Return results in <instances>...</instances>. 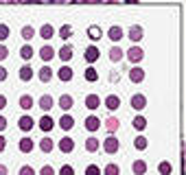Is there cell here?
I'll return each instance as SVG.
<instances>
[{"mask_svg": "<svg viewBox=\"0 0 186 175\" xmlns=\"http://www.w3.org/2000/svg\"><path fill=\"white\" fill-rule=\"evenodd\" d=\"M39 147H42V151H51V149H53V140L51 138H44Z\"/></svg>", "mask_w": 186, "mask_h": 175, "instance_id": "28", "label": "cell"}, {"mask_svg": "<svg viewBox=\"0 0 186 175\" xmlns=\"http://www.w3.org/2000/svg\"><path fill=\"white\" fill-rule=\"evenodd\" d=\"M145 171H147V164H145V162H140V160L134 162V173H136V175H145Z\"/></svg>", "mask_w": 186, "mask_h": 175, "instance_id": "14", "label": "cell"}, {"mask_svg": "<svg viewBox=\"0 0 186 175\" xmlns=\"http://www.w3.org/2000/svg\"><path fill=\"white\" fill-rule=\"evenodd\" d=\"M42 37H46V40L53 37V27H51V24H44V27H42Z\"/></svg>", "mask_w": 186, "mask_h": 175, "instance_id": "26", "label": "cell"}, {"mask_svg": "<svg viewBox=\"0 0 186 175\" xmlns=\"http://www.w3.org/2000/svg\"><path fill=\"white\" fill-rule=\"evenodd\" d=\"M5 125H7V120H5L2 116H0V129H5Z\"/></svg>", "mask_w": 186, "mask_h": 175, "instance_id": "46", "label": "cell"}, {"mask_svg": "<svg viewBox=\"0 0 186 175\" xmlns=\"http://www.w3.org/2000/svg\"><path fill=\"white\" fill-rule=\"evenodd\" d=\"M145 125H147V120H145L143 116H138V118L134 120V127H136V129H145Z\"/></svg>", "mask_w": 186, "mask_h": 175, "instance_id": "29", "label": "cell"}, {"mask_svg": "<svg viewBox=\"0 0 186 175\" xmlns=\"http://www.w3.org/2000/svg\"><path fill=\"white\" fill-rule=\"evenodd\" d=\"M99 125H101V123H99V118H94V116H90V118L85 120V127H88L90 131H94V129H99Z\"/></svg>", "mask_w": 186, "mask_h": 175, "instance_id": "10", "label": "cell"}, {"mask_svg": "<svg viewBox=\"0 0 186 175\" xmlns=\"http://www.w3.org/2000/svg\"><path fill=\"white\" fill-rule=\"evenodd\" d=\"M85 105H88L90 110H97V107H99V96H97V94H90V96L85 98Z\"/></svg>", "mask_w": 186, "mask_h": 175, "instance_id": "7", "label": "cell"}, {"mask_svg": "<svg viewBox=\"0 0 186 175\" xmlns=\"http://www.w3.org/2000/svg\"><path fill=\"white\" fill-rule=\"evenodd\" d=\"M31 77H33V70H31L29 66H24V68H20V79H22V81H29Z\"/></svg>", "mask_w": 186, "mask_h": 175, "instance_id": "11", "label": "cell"}, {"mask_svg": "<svg viewBox=\"0 0 186 175\" xmlns=\"http://www.w3.org/2000/svg\"><path fill=\"white\" fill-rule=\"evenodd\" d=\"M129 79H131L134 83H140V81L145 79V72H143L140 68H131V70H129Z\"/></svg>", "mask_w": 186, "mask_h": 175, "instance_id": "2", "label": "cell"}, {"mask_svg": "<svg viewBox=\"0 0 186 175\" xmlns=\"http://www.w3.org/2000/svg\"><path fill=\"white\" fill-rule=\"evenodd\" d=\"M85 79H88V81H97V79H99L97 70H94V68H88V70H85Z\"/></svg>", "mask_w": 186, "mask_h": 175, "instance_id": "23", "label": "cell"}, {"mask_svg": "<svg viewBox=\"0 0 186 175\" xmlns=\"http://www.w3.org/2000/svg\"><path fill=\"white\" fill-rule=\"evenodd\" d=\"M5 57H7V48L0 46V59H5Z\"/></svg>", "mask_w": 186, "mask_h": 175, "instance_id": "43", "label": "cell"}, {"mask_svg": "<svg viewBox=\"0 0 186 175\" xmlns=\"http://www.w3.org/2000/svg\"><path fill=\"white\" fill-rule=\"evenodd\" d=\"M97 147H99V142H97L94 138H90V140L85 142V149H88V151H97Z\"/></svg>", "mask_w": 186, "mask_h": 175, "instance_id": "31", "label": "cell"}, {"mask_svg": "<svg viewBox=\"0 0 186 175\" xmlns=\"http://www.w3.org/2000/svg\"><path fill=\"white\" fill-rule=\"evenodd\" d=\"M105 105H107L110 110H116V107L121 105V101H118V96H114V94H110V96L105 98Z\"/></svg>", "mask_w": 186, "mask_h": 175, "instance_id": "5", "label": "cell"}, {"mask_svg": "<svg viewBox=\"0 0 186 175\" xmlns=\"http://www.w3.org/2000/svg\"><path fill=\"white\" fill-rule=\"evenodd\" d=\"M105 175H118V166L116 164H107L105 166Z\"/></svg>", "mask_w": 186, "mask_h": 175, "instance_id": "30", "label": "cell"}, {"mask_svg": "<svg viewBox=\"0 0 186 175\" xmlns=\"http://www.w3.org/2000/svg\"><path fill=\"white\" fill-rule=\"evenodd\" d=\"M59 175H75V171H72V166H61V171H59Z\"/></svg>", "mask_w": 186, "mask_h": 175, "instance_id": "37", "label": "cell"}, {"mask_svg": "<svg viewBox=\"0 0 186 175\" xmlns=\"http://www.w3.org/2000/svg\"><path fill=\"white\" fill-rule=\"evenodd\" d=\"M103 147H105V151H107V153H114L116 149H118V140H116L114 136H110V138L103 142Z\"/></svg>", "mask_w": 186, "mask_h": 175, "instance_id": "1", "label": "cell"}, {"mask_svg": "<svg viewBox=\"0 0 186 175\" xmlns=\"http://www.w3.org/2000/svg\"><path fill=\"white\" fill-rule=\"evenodd\" d=\"M59 105H61L64 110H70V107H72V96H68V94H64V96L59 98Z\"/></svg>", "mask_w": 186, "mask_h": 175, "instance_id": "12", "label": "cell"}, {"mask_svg": "<svg viewBox=\"0 0 186 175\" xmlns=\"http://www.w3.org/2000/svg\"><path fill=\"white\" fill-rule=\"evenodd\" d=\"M39 127H42L44 131H48V129H53V118H48V116H44V118L39 120Z\"/></svg>", "mask_w": 186, "mask_h": 175, "instance_id": "15", "label": "cell"}, {"mask_svg": "<svg viewBox=\"0 0 186 175\" xmlns=\"http://www.w3.org/2000/svg\"><path fill=\"white\" fill-rule=\"evenodd\" d=\"M31 105H33V98H31V96H22V98H20V107L29 110Z\"/></svg>", "mask_w": 186, "mask_h": 175, "instance_id": "25", "label": "cell"}, {"mask_svg": "<svg viewBox=\"0 0 186 175\" xmlns=\"http://www.w3.org/2000/svg\"><path fill=\"white\" fill-rule=\"evenodd\" d=\"M5 105H7V98H5V96H0V110H2Z\"/></svg>", "mask_w": 186, "mask_h": 175, "instance_id": "45", "label": "cell"}, {"mask_svg": "<svg viewBox=\"0 0 186 175\" xmlns=\"http://www.w3.org/2000/svg\"><path fill=\"white\" fill-rule=\"evenodd\" d=\"M59 79H61V81H70V79H72V70L68 68V66H64V68L59 70Z\"/></svg>", "mask_w": 186, "mask_h": 175, "instance_id": "8", "label": "cell"}, {"mask_svg": "<svg viewBox=\"0 0 186 175\" xmlns=\"http://www.w3.org/2000/svg\"><path fill=\"white\" fill-rule=\"evenodd\" d=\"M42 175H53V169H51V166H44V169H42Z\"/></svg>", "mask_w": 186, "mask_h": 175, "instance_id": "42", "label": "cell"}, {"mask_svg": "<svg viewBox=\"0 0 186 175\" xmlns=\"http://www.w3.org/2000/svg\"><path fill=\"white\" fill-rule=\"evenodd\" d=\"M97 57H99V51H97L94 46H90L88 51H85V59L88 61H97Z\"/></svg>", "mask_w": 186, "mask_h": 175, "instance_id": "13", "label": "cell"}, {"mask_svg": "<svg viewBox=\"0 0 186 175\" xmlns=\"http://www.w3.org/2000/svg\"><path fill=\"white\" fill-rule=\"evenodd\" d=\"M5 144H7V142H5V138H0V151L5 149Z\"/></svg>", "mask_w": 186, "mask_h": 175, "instance_id": "47", "label": "cell"}, {"mask_svg": "<svg viewBox=\"0 0 186 175\" xmlns=\"http://www.w3.org/2000/svg\"><path fill=\"white\" fill-rule=\"evenodd\" d=\"M129 37H131V40H140V37H143V27H131Z\"/></svg>", "mask_w": 186, "mask_h": 175, "instance_id": "18", "label": "cell"}, {"mask_svg": "<svg viewBox=\"0 0 186 175\" xmlns=\"http://www.w3.org/2000/svg\"><path fill=\"white\" fill-rule=\"evenodd\" d=\"M59 123H61V127H64V129H70V127H72V123H75V120H72L70 116H64V118H61Z\"/></svg>", "mask_w": 186, "mask_h": 175, "instance_id": "27", "label": "cell"}, {"mask_svg": "<svg viewBox=\"0 0 186 175\" xmlns=\"http://www.w3.org/2000/svg\"><path fill=\"white\" fill-rule=\"evenodd\" d=\"M22 37H24V40H31V37H33V29H31V27H24V29H22Z\"/></svg>", "mask_w": 186, "mask_h": 175, "instance_id": "34", "label": "cell"}, {"mask_svg": "<svg viewBox=\"0 0 186 175\" xmlns=\"http://www.w3.org/2000/svg\"><path fill=\"white\" fill-rule=\"evenodd\" d=\"M39 107H42V110H51V107H53V98H51V96H42V98H39Z\"/></svg>", "mask_w": 186, "mask_h": 175, "instance_id": "16", "label": "cell"}, {"mask_svg": "<svg viewBox=\"0 0 186 175\" xmlns=\"http://www.w3.org/2000/svg\"><path fill=\"white\" fill-rule=\"evenodd\" d=\"M51 77H53V72H51V68H48V66H44V68L39 70V79H42V81H48Z\"/></svg>", "mask_w": 186, "mask_h": 175, "instance_id": "17", "label": "cell"}, {"mask_svg": "<svg viewBox=\"0 0 186 175\" xmlns=\"http://www.w3.org/2000/svg\"><path fill=\"white\" fill-rule=\"evenodd\" d=\"M20 175H35V173H33L31 166H22V169H20Z\"/></svg>", "mask_w": 186, "mask_h": 175, "instance_id": "41", "label": "cell"}, {"mask_svg": "<svg viewBox=\"0 0 186 175\" xmlns=\"http://www.w3.org/2000/svg\"><path fill=\"white\" fill-rule=\"evenodd\" d=\"M140 57H143V51H140V48H131V51H129V59H131V61H138Z\"/></svg>", "mask_w": 186, "mask_h": 175, "instance_id": "21", "label": "cell"}, {"mask_svg": "<svg viewBox=\"0 0 186 175\" xmlns=\"http://www.w3.org/2000/svg\"><path fill=\"white\" fill-rule=\"evenodd\" d=\"M160 173H162V175H169V173H171V164H169V162H162V164H160Z\"/></svg>", "mask_w": 186, "mask_h": 175, "instance_id": "33", "label": "cell"}, {"mask_svg": "<svg viewBox=\"0 0 186 175\" xmlns=\"http://www.w3.org/2000/svg\"><path fill=\"white\" fill-rule=\"evenodd\" d=\"M70 33H72V29L70 27H68V24H66V27H61V31H59V35L66 40V37H70Z\"/></svg>", "mask_w": 186, "mask_h": 175, "instance_id": "32", "label": "cell"}, {"mask_svg": "<svg viewBox=\"0 0 186 175\" xmlns=\"http://www.w3.org/2000/svg\"><path fill=\"white\" fill-rule=\"evenodd\" d=\"M0 175H7V169L5 166H0Z\"/></svg>", "mask_w": 186, "mask_h": 175, "instance_id": "48", "label": "cell"}, {"mask_svg": "<svg viewBox=\"0 0 186 175\" xmlns=\"http://www.w3.org/2000/svg\"><path fill=\"white\" fill-rule=\"evenodd\" d=\"M88 35H90L92 40H99V37H101V29H99V27H90V29H88Z\"/></svg>", "mask_w": 186, "mask_h": 175, "instance_id": "22", "label": "cell"}, {"mask_svg": "<svg viewBox=\"0 0 186 175\" xmlns=\"http://www.w3.org/2000/svg\"><path fill=\"white\" fill-rule=\"evenodd\" d=\"M85 175H99V166H94V164H90V166L85 169Z\"/></svg>", "mask_w": 186, "mask_h": 175, "instance_id": "36", "label": "cell"}, {"mask_svg": "<svg viewBox=\"0 0 186 175\" xmlns=\"http://www.w3.org/2000/svg\"><path fill=\"white\" fill-rule=\"evenodd\" d=\"M59 57H61L64 61H66V59H70V57H72V48H70V46H64V48H61V53H59Z\"/></svg>", "mask_w": 186, "mask_h": 175, "instance_id": "20", "label": "cell"}, {"mask_svg": "<svg viewBox=\"0 0 186 175\" xmlns=\"http://www.w3.org/2000/svg\"><path fill=\"white\" fill-rule=\"evenodd\" d=\"M20 129H24V131H29L31 127H33V118H29V116H24V118H20Z\"/></svg>", "mask_w": 186, "mask_h": 175, "instance_id": "9", "label": "cell"}, {"mask_svg": "<svg viewBox=\"0 0 186 175\" xmlns=\"http://www.w3.org/2000/svg\"><path fill=\"white\" fill-rule=\"evenodd\" d=\"M39 55H42V59H51V57L55 55V51H53V48H48V46H44Z\"/></svg>", "mask_w": 186, "mask_h": 175, "instance_id": "24", "label": "cell"}, {"mask_svg": "<svg viewBox=\"0 0 186 175\" xmlns=\"http://www.w3.org/2000/svg\"><path fill=\"white\" fill-rule=\"evenodd\" d=\"M31 149H33V140H31V138H22V140H20V151L29 153Z\"/></svg>", "mask_w": 186, "mask_h": 175, "instance_id": "6", "label": "cell"}, {"mask_svg": "<svg viewBox=\"0 0 186 175\" xmlns=\"http://www.w3.org/2000/svg\"><path fill=\"white\" fill-rule=\"evenodd\" d=\"M147 147V140L140 136V138H136V149H145Z\"/></svg>", "mask_w": 186, "mask_h": 175, "instance_id": "39", "label": "cell"}, {"mask_svg": "<svg viewBox=\"0 0 186 175\" xmlns=\"http://www.w3.org/2000/svg\"><path fill=\"white\" fill-rule=\"evenodd\" d=\"M59 149H61L64 153H70L72 149H75V142H72L70 138H61V140H59Z\"/></svg>", "mask_w": 186, "mask_h": 175, "instance_id": "4", "label": "cell"}, {"mask_svg": "<svg viewBox=\"0 0 186 175\" xmlns=\"http://www.w3.org/2000/svg\"><path fill=\"white\" fill-rule=\"evenodd\" d=\"M20 53H22V57H24V59H29V57L33 55V51H31V46H24V48H22Z\"/></svg>", "mask_w": 186, "mask_h": 175, "instance_id": "38", "label": "cell"}, {"mask_svg": "<svg viewBox=\"0 0 186 175\" xmlns=\"http://www.w3.org/2000/svg\"><path fill=\"white\" fill-rule=\"evenodd\" d=\"M110 53H112V59L116 61V59H121V53H123V51H121V48H112Z\"/></svg>", "mask_w": 186, "mask_h": 175, "instance_id": "40", "label": "cell"}, {"mask_svg": "<svg viewBox=\"0 0 186 175\" xmlns=\"http://www.w3.org/2000/svg\"><path fill=\"white\" fill-rule=\"evenodd\" d=\"M5 37H9V27L7 24H0V40H5Z\"/></svg>", "mask_w": 186, "mask_h": 175, "instance_id": "35", "label": "cell"}, {"mask_svg": "<svg viewBox=\"0 0 186 175\" xmlns=\"http://www.w3.org/2000/svg\"><path fill=\"white\" fill-rule=\"evenodd\" d=\"M145 105H147V98H145L143 94H136V96L131 98V107H134V110H143Z\"/></svg>", "mask_w": 186, "mask_h": 175, "instance_id": "3", "label": "cell"}, {"mask_svg": "<svg viewBox=\"0 0 186 175\" xmlns=\"http://www.w3.org/2000/svg\"><path fill=\"white\" fill-rule=\"evenodd\" d=\"M110 37H112L114 42H116V40H121V37H123V31H121L118 27H112V29H110Z\"/></svg>", "mask_w": 186, "mask_h": 175, "instance_id": "19", "label": "cell"}, {"mask_svg": "<svg viewBox=\"0 0 186 175\" xmlns=\"http://www.w3.org/2000/svg\"><path fill=\"white\" fill-rule=\"evenodd\" d=\"M5 79H7V70L0 68V81H5Z\"/></svg>", "mask_w": 186, "mask_h": 175, "instance_id": "44", "label": "cell"}]
</instances>
